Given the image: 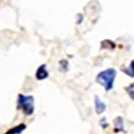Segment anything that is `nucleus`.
<instances>
[{"label":"nucleus","mask_w":134,"mask_h":134,"mask_svg":"<svg viewBox=\"0 0 134 134\" xmlns=\"http://www.w3.org/2000/svg\"><path fill=\"white\" fill-rule=\"evenodd\" d=\"M133 87H134L133 83H131L129 86L126 87V91L129 93V95H130V97L131 98V99H133V95H134L133 94Z\"/></svg>","instance_id":"9d476101"},{"label":"nucleus","mask_w":134,"mask_h":134,"mask_svg":"<svg viewBox=\"0 0 134 134\" xmlns=\"http://www.w3.org/2000/svg\"><path fill=\"white\" fill-rule=\"evenodd\" d=\"M83 21V14H81V13L77 14V22H76L77 25H81Z\"/></svg>","instance_id":"9b49d317"},{"label":"nucleus","mask_w":134,"mask_h":134,"mask_svg":"<svg viewBox=\"0 0 134 134\" xmlns=\"http://www.w3.org/2000/svg\"><path fill=\"white\" fill-rule=\"evenodd\" d=\"M114 130H115L116 132L123 131V130H124V122H123V119H122V117L118 116L117 118H115V120H114Z\"/></svg>","instance_id":"0eeeda50"},{"label":"nucleus","mask_w":134,"mask_h":134,"mask_svg":"<svg viewBox=\"0 0 134 134\" xmlns=\"http://www.w3.org/2000/svg\"><path fill=\"white\" fill-rule=\"evenodd\" d=\"M117 76V71L114 68L106 69L97 75L96 82L104 87L105 91H111L114 88V81Z\"/></svg>","instance_id":"f257e3e1"},{"label":"nucleus","mask_w":134,"mask_h":134,"mask_svg":"<svg viewBox=\"0 0 134 134\" xmlns=\"http://www.w3.org/2000/svg\"><path fill=\"white\" fill-rule=\"evenodd\" d=\"M59 65H60V70L63 72H67L69 70V62L65 59L60 60L59 62Z\"/></svg>","instance_id":"1a4fd4ad"},{"label":"nucleus","mask_w":134,"mask_h":134,"mask_svg":"<svg viewBox=\"0 0 134 134\" xmlns=\"http://www.w3.org/2000/svg\"><path fill=\"white\" fill-rule=\"evenodd\" d=\"M35 77L38 81H43L49 77V71H48L46 64H42L38 68L36 73H35Z\"/></svg>","instance_id":"7ed1b4c3"},{"label":"nucleus","mask_w":134,"mask_h":134,"mask_svg":"<svg viewBox=\"0 0 134 134\" xmlns=\"http://www.w3.org/2000/svg\"><path fill=\"white\" fill-rule=\"evenodd\" d=\"M95 110L98 114H103L106 110V104L101 100L98 95L95 96Z\"/></svg>","instance_id":"20e7f679"},{"label":"nucleus","mask_w":134,"mask_h":134,"mask_svg":"<svg viewBox=\"0 0 134 134\" xmlns=\"http://www.w3.org/2000/svg\"><path fill=\"white\" fill-rule=\"evenodd\" d=\"M100 47H101V49H104V50H114L116 47V45L112 40H104L101 41Z\"/></svg>","instance_id":"423d86ee"},{"label":"nucleus","mask_w":134,"mask_h":134,"mask_svg":"<svg viewBox=\"0 0 134 134\" xmlns=\"http://www.w3.org/2000/svg\"><path fill=\"white\" fill-rule=\"evenodd\" d=\"M17 108L22 110L25 115L33 114L34 110H35V98H34V97L32 95L25 96L23 94H19L18 99H17Z\"/></svg>","instance_id":"f03ea898"},{"label":"nucleus","mask_w":134,"mask_h":134,"mask_svg":"<svg viewBox=\"0 0 134 134\" xmlns=\"http://www.w3.org/2000/svg\"><path fill=\"white\" fill-rule=\"evenodd\" d=\"M26 130V125L24 123L19 124V125L15 126V127H11L9 130L6 131L5 134H22L24 130Z\"/></svg>","instance_id":"39448f33"},{"label":"nucleus","mask_w":134,"mask_h":134,"mask_svg":"<svg viewBox=\"0 0 134 134\" xmlns=\"http://www.w3.org/2000/svg\"><path fill=\"white\" fill-rule=\"evenodd\" d=\"M122 71L125 72L127 75H129V76H130L131 78H133L134 77V69H133V60L131 61V63H130V67L127 68V69H122Z\"/></svg>","instance_id":"6e6552de"}]
</instances>
